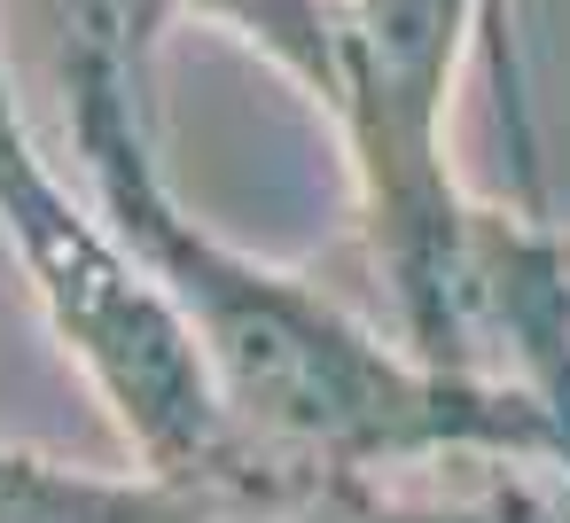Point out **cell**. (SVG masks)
Here are the masks:
<instances>
[{"label": "cell", "instance_id": "obj_1", "mask_svg": "<svg viewBox=\"0 0 570 523\" xmlns=\"http://www.w3.org/2000/svg\"><path fill=\"white\" fill-rule=\"evenodd\" d=\"M0 523H570V500L500 476L476 500H399L352 468L274 476H95L0 445Z\"/></svg>", "mask_w": 570, "mask_h": 523}]
</instances>
